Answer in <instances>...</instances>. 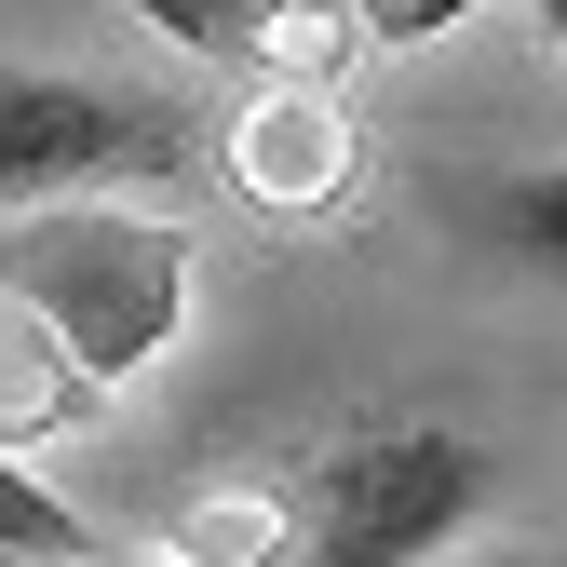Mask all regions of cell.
<instances>
[{
    "label": "cell",
    "mask_w": 567,
    "mask_h": 567,
    "mask_svg": "<svg viewBox=\"0 0 567 567\" xmlns=\"http://www.w3.org/2000/svg\"><path fill=\"white\" fill-rule=\"evenodd\" d=\"M0 311H28L95 392H122L135 365H163V338L189 324V230L135 217V203H28L0 230Z\"/></svg>",
    "instance_id": "cell-1"
},
{
    "label": "cell",
    "mask_w": 567,
    "mask_h": 567,
    "mask_svg": "<svg viewBox=\"0 0 567 567\" xmlns=\"http://www.w3.org/2000/svg\"><path fill=\"white\" fill-rule=\"evenodd\" d=\"M486 501H501V460H486L473 433H446V419L351 433L298 486V567H419V554H446Z\"/></svg>",
    "instance_id": "cell-2"
},
{
    "label": "cell",
    "mask_w": 567,
    "mask_h": 567,
    "mask_svg": "<svg viewBox=\"0 0 567 567\" xmlns=\"http://www.w3.org/2000/svg\"><path fill=\"white\" fill-rule=\"evenodd\" d=\"M176 163H189L176 109L68 82V68H0V217L68 203V189H109V176H176Z\"/></svg>",
    "instance_id": "cell-3"
},
{
    "label": "cell",
    "mask_w": 567,
    "mask_h": 567,
    "mask_svg": "<svg viewBox=\"0 0 567 567\" xmlns=\"http://www.w3.org/2000/svg\"><path fill=\"white\" fill-rule=\"evenodd\" d=\"M230 189L270 203V217H324V203L351 189V122L324 82H257L230 109Z\"/></svg>",
    "instance_id": "cell-4"
},
{
    "label": "cell",
    "mask_w": 567,
    "mask_h": 567,
    "mask_svg": "<svg viewBox=\"0 0 567 567\" xmlns=\"http://www.w3.org/2000/svg\"><path fill=\"white\" fill-rule=\"evenodd\" d=\"M189 567H298V486H217L189 501Z\"/></svg>",
    "instance_id": "cell-5"
},
{
    "label": "cell",
    "mask_w": 567,
    "mask_h": 567,
    "mask_svg": "<svg viewBox=\"0 0 567 567\" xmlns=\"http://www.w3.org/2000/svg\"><path fill=\"white\" fill-rule=\"evenodd\" d=\"M473 244H501V257H527V270L567 284V163H540L514 189H473Z\"/></svg>",
    "instance_id": "cell-6"
},
{
    "label": "cell",
    "mask_w": 567,
    "mask_h": 567,
    "mask_svg": "<svg viewBox=\"0 0 567 567\" xmlns=\"http://www.w3.org/2000/svg\"><path fill=\"white\" fill-rule=\"evenodd\" d=\"M163 41H189V54H230V68H257V41H270V14L284 0H135Z\"/></svg>",
    "instance_id": "cell-7"
},
{
    "label": "cell",
    "mask_w": 567,
    "mask_h": 567,
    "mask_svg": "<svg viewBox=\"0 0 567 567\" xmlns=\"http://www.w3.org/2000/svg\"><path fill=\"white\" fill-rule=\"evenodd\" d=\"M0 554H14V567H41V554H82V514H68L28 460H0Z\"/></svg>",
    "instance_id": "cell-8"
},
{
    "label": "cell",
    "mask_w": 567,
    "mask_h": 567,
    "mask_svg": "<svg viewBox=\"0 0 567 567\" xmlns=\"http://www.w3.org/2000/svg\"><path fill=\"white\" fill-rule=\"evenodd\" d=\"M365 14V41H446L460 14H486V0H351Z\"/></svg>",
    "instance_id": "cell-9"
},
{
    "label": "cell",
    "mask_w": 567,
    "mask_h": 567,
    "mask_svg": "<svg viewBox=\"0 0 567 567\" xmlns=\"http://www.w3.org/2000/svg\"><path fill=\"white\" fill-rule=\"evenodd\" d=\"M41 567H189V554H122V540H82V554H41Z\"/></svg>",
    "instance_id": "cell-10"
},
{
    "label": "cell",
    "mask_w": 567,
    "mask_h": 567,
    "mask_svg": "<svg viewBox=\"0 0 567 567\" xmlns=\"http://www.w3.org/2000/svg\"><path fill=\"white\" fill-rule=\"evenodd\" d=\"M527 14H540V28H554V54H567V0H527Z\"/></svg>",
    "instance_id": "cell-11"
},
{
    "label": "cell",
    "mask_w": 567,
    "mask_h": 567,
    "mask_svg": "<svg viewBox=\"0 0 567 567\" xmlns=\"http://www.w3.org/2000/svg\"><path fill=\"white\" fill-rule=\"evenodd\" d=\"M473 567H567V554H473Z\"/></svg>",
    "instance_id": "cell-12"
},
{
    "label": "cell",
    "mask_w": 567,
    "mask_h": 567,
    "mask_svg": "<svg viewBox=\"0 0 567 567\" xmlns=\"http://www.w3.org/2000/svg\"><path fill=\"white\" fill-rule=\"evenodd\" d=\"M0 567H14V554H0Z\"/></svg>",
    "instance_id": "cell-13"
}]
</instances>
